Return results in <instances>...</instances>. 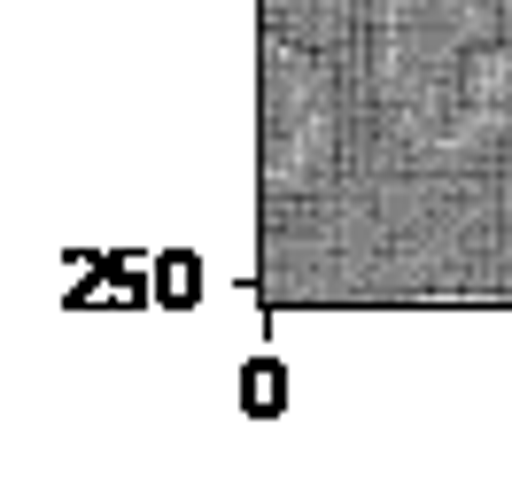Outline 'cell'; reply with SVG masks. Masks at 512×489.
<instances>
[{"mask_svg": "<svg viewBox=\"0 0 512 489\" xmlns=\"http://www.w3.org/2000/svg\"><path fill=\"white\" fill-rule=\"evenodd\" d=\"M505 241H512V195H505Z\"/></svg>", "mask_w": 512, "mask_h": 489, "instance_id": "cell-3", "label": "cell"}, {"mask_svg": "<svg viewBox=\"0 0 512 489\" xmlns=\"http://www.w3.org/2000/svg\"><path fill=\"white\" fill-rule=\"evenodd\" d=\"M357 70L381 132L419 163H466L512 132L497 0H357Z\"/></svg>", "mask_w": 512, "mask_h": 489, "instance_id": "cell-1", "label": "cell"}, {"mask_svg": "<svg viewBox=\"0 0 512 489\" xmlns=\"http://www.w3.org/2000/svg\"><path fill=\"white\" fill-rule=\"evenodd\" d=\"M342 163V86L295 32L256 39V179L264 202L319 195Z\"/></svg>", "mask_w": 512, "mask_h": 489, "instance_id": "cell-2", "label": "cell"}]
</instances>
